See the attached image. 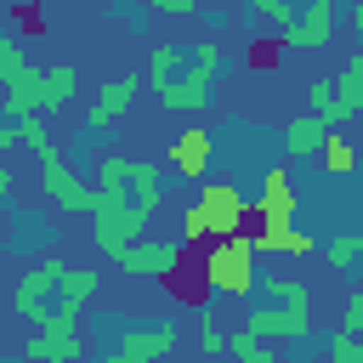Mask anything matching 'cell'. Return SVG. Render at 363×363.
<instances>
[{
    "instance_id": "9c48e42d",
    "label": "cell",
    "mask_w": 363,
    "mask_h": 363,
    "mask_svg": "<svg viewBox=\"0 0 363 363\" xmlns=\"http://www.w3.org/2000/svg\"><path fill=\"white\" fill-rule=\"evenodd\" d=\"M210 159H216V136H210L204 125H187V130L164 147V164L182 170L187 182H204V176H210Z\"/></svg>"
},
{
    "instance_id": "5bb4252c",
    "label": "cell",
    "mask_w": 363,
    "mask_h": 363,
    "mask_svg": "<svg viewBox=\"0 0 363 363\" xmlns=\"http://www.w3.org/2000/svg\"><path fill=\"white\" fill-rule=\"evenodd\" d=\"M96 284H102V272H68L62 278V295H57V312H51L45 329H79V306L96 295Z\"/></svg>"
},
{
    "instance_id": "cb8c5ba5",
    "label": "cell",
    "mask_w": 363,
    "mask_h": 363,
    "mask_svg": "<svg viewBox=\"0 0 363 363\" xmlns=\"http://www.w3.org/2000/svg\"><path fill=\"white\" fill-rule=\"evenodd\" d=\"M250 11H255V17H261V23L272 28V34H278V40H284V34L295 28V11H289L284 0H250Z\"/></svg>"
},
{
    "instance_id": "ba28073f",
    "label": "cell",
    "mask_w": 363,
    "mask_h": 363,
    "mask_svg": "<svg viewBox=\"0 0 363 363\" xmlns=\"http://www.w3.org/2000/svg\"><path fill=\"white\" fill-rule=\"evenodd\" d=\"M335 23H340V0H306V11L295 17V28H289L278 45H289V51H318V45L335 40Z\"/></svg>"
},
{
    "instance_id": "f546056e",
    "label": "cell",
    "mask_w": 363,
    "mask_h": 363,
    "mask_svg": "<svg viewBox=\"0 0 363 363\" xmlns=\"http://www.w3.org/2000/svg\"><path fill=\"white\" fill-rule=\"evenodd\" d=\"M340 329H352V335L363 329V289H352V295H346V312H340Z\"/></svg>"
},
{
    "instance_id": "603a6c76",
    "label": "cell",
    "mask_w": 363,
    "mask_h": 363,
    "mask_svg": "<svg viewBox=\"0 0 363 363\" xmlns=\"http://www.w3.org/2000/svg\"><path fill=\"white\" fill-rule=\"evenodd\" d=\"M227 352H233L238 363H272V352H267V340H261V335H250V329H233V340H227Z\"/></svg>"
},
{
    "instance_id": "7a4b0ae2",
    "label": "cell",
    "mask_w": 363,
    "mask_h": 363,
    "mask_svg": "<svg viewBox=\"0 0 363 363\" xmlns=\"http://www.w3.org/2000/svg\"><path fill=\"white\" fill-rule=\"evenodd\" d=\"M255 238L250 233H233V238H216L210 250H204V284L216 289V295H255L261 289V272H255Z\"/></svg>"
},
{
    "instance_id": "3957f363",
    "label": "cell",
    "mask_w": 363,
    "mask_h": 363,
    "mask_svg": "<svg viewBox=\"0 0 363 363\" xmlns=\"http://www.w3.org/2000/svg\"><path fill=\"white\" fill-rule=\"evenodd\" d=\"M0 79H6V102L0 113L17 125V119H40V102H45V68H28L23 45L17 40H0Z\"/></svg>"
},
{
    "instance_id": "ac0fdd59",
    "label": "cell",
    "mask_w": 363,
    "mask_h": 363,
    "mask_svg": "<svg viewBox=\"0 0 363 363\" xmlns=\"http://www.w3.org/2000/svg\"><path fill=\"white\" fill-rule=\"evenodd\" d=\"M74 96H79V68H74V62L45 68V102H40V119H51L57 108H68Z\"/></svg>"
},
{
    "instance_id": "44dd1931",
    "label": "cell",
    "mask_w": 363,
    "mask_h": 363,
    "mask_svg": "<svg viewBox=\"0 0 363 363\" xmlns=\"http://www.w3.org/2000/svg\"><path fill=\"white\" fill-rule=\"evenodd\" d=\"M306 102H312V113L329 125V130H340L346 125V113H340V91H335V79H312L306 85Z\"/></svg>"
},
{
    "instance_id": "5b68a950",
    "label": "cell",
    "mask_w": 363,
    "mask_h": 363,
    "mask_svg": "<svg viewBox=\"0 0 363 363\" xmlns=\"http://www.w3.org/2000/svg\"><path fill=\"white\" fill-rule=\"evenodd\" d=\"M216 68H221V45H216V40H199V45H193V68H187V74H182V85H170L159 102H164L170 113H199V108L210 102Z\"/></svg>"
},
{
    "instance_id": "8fae6325",
    "label": "cell",
    "mask_w": 363,
    "mask_h": 363,
    "mask_svg": "<svg viewBox=\"0 0 363 363\" xmlns=\"http://www.w3.org/2000/svg\"><path fill=\"white\" fill-rule=\"evenodd\" d=\"M136 102V74H119V79H108L96 96H91V113H85V130H108L125 108Z\"/></svg>"
},
{
    "instance_id": "4dcf8cb0",
    "label": "cell",
    "mask_w": 363,
    "mask_h": 363,
    "mask_svg": "<svg viewBox=\"0 0 363 363\" xmlns=\"http://www.w3.org/2000/svg\"><path fill=\"white\" fill-rule=\"evenodd\" d=\"M159 11H170V17H187V11H199V0H153Z\"/></svg>"
},
{
    "instance_id": "83f0119b",
    "label": "cell",
    "mask_w": 363,
    "mask_h": 363,
    "mask_svg": "<svg viewBox=\"0 0 363 363\" xmlns=\"http://www.w3.org/2000/svg\"><path fill=\"white\" fill-rule=\"evenodd\" d=\"M357 255H363V233H346V238H335V244H329V267H335V272H346Z\"/></svg>"
},
{
    "instance_id": "9a60e30c",
    "label": "cell",
    "mask_w": 363,
    "mask_h": 363,
    "mask_svg": "<svg viewBox=\"0 0 363 363\" xmlns=\"http://www.w3.org/2000/svg\"><path fill=\"white\" fill-rule=\"evenodd\" d=\"M250 227H255L250 238H255L261 255H312V250H318L312 233H301V227H272V221H261V216H255Z\"/></svg>"
},
{
    "instance_id": "4316f807",
    "label": "cell",
    "mask_w": 363,
    "mask_h": 363,
    "mask_svg": "<svg viewBox=\"0 0 363 363\" xmlns=\"http://www.w3.org/2000/svg\"><path fill=\"white\" fill-rule=\"evenodd\" d=\"M227 340H233V335H221V323L204 312V318H199V357H221V352H227Z\"/></svg>"
},
{
    "instance_id": "8992f818",
    "label": "cell",
    "mask_w": 363,
    "mask_h": 363,
    "mask_svg": "<svg viewBox=\"0 0 363 363\" xmlns=\"http://www.w3.org/2000/svg\"><path fill=\"white\" fill-rule=\"evenodd\" d=\"M199 204H204V216H210V227H216V238H233V233H244L255 216H250V204H244V193L233 187V182H204L199 187Z\"/></svg>"
},
{
    "instance_id": "d6a6232c",
    "label": "cell",
    "mask_w": 363,
    "mask_h": 363,
    "mask_svg": "<svg viewBox=\"0 0 363 363\" xmlns=\"http://www.w3.org/2000/svg\"><path fill=\"white\" fill-rule=\"evenodd\" d=\"M102 363H130V357H125V352H113V357H102Z\"/></svg>"
},
{
    "instance_id": "484cf974",
    "label": "cell",
    "mask_w": 363,
    "mask_h": 363,
    "mask_svg": "<svg viewBox=\"0 0 363 363\" xmlns=\"http://www.w3.org/2000/svg\"><path fill=\"white\" fill-rule=\"evenodd\" d=\"M267 301H272V306H312V289L295 284V278H272V284H267Z\"/></svg>"
},
{
    "instance_id": "7402d4cb",
    "label": "cell",
    "mask_w": 363,
    "mask_h": 363,
    "mask_svg": "<svg viewBox=\"0 0 363 363\" xmlns=\"http://www.w3.org/2000/svg\"><path fill=\"white\" fill-rule=\"evenodd\" d=\"M352 164H357V147H352L340 130H329V142H323V170H329V176H352Z\"/></svg>"
},
{
    "instance_id": "d4e9b609",
    "label": "cell",
    "mask_w": 363,
    "mask_h": 363,
    "mask_svg": "<svg viewBox=\"0 0 363 363\" xmlns=\"http://www.w3.org/2000/svg\"><path fill=\"white\" fill-rule=\"evenodd\" d=\"M216 244V227H210V216H204V204H187L182 210V244Z\"/></svg>"
},
{
    "instance_id": "1f68e13d",
    "label": "cell",
    "mask_w": 363,
    "mask_h": 363,
    "mask_svg": "<svg viewBox=\"0 0 363 363\" xmlns=\"http://www.w3.org/2000/svg\"><path fill=\"white\" fill-rule=\"evenodd\" d=\"M352 28H357V34H363V0H357V6H352Z\"/></svg>"
},
{
    "instance_id": "30bf717a",
    "label": "cell",
    "mask_w": 363,
    "mask_h": 363,
    "mask_svg": "<svg viewBox=\"0 0 363 363\" xmlns=\"http://www.w3.org/2000/svg\"><path fill=\"white\" fill-rule=\"evenodd\" d=\"M182 255H187V244H176V238H136V244L119 255V267H125V272L164 278V272H176V267H182Z\"/></svg>"
},
{
    "instance_id": "ffe728a7",
    "label": "cell",
    "mask_w": 363,
    "mask_h": 363,
    "mask_svg": "<svg viewBox=\"0 0 363 363\" xmlns=\"http://www.w3.org/2000/svg\"><path fill=\"white\" fill-rule=\"evenodd\" d=\"M335 91H340V113H346V119H357V113H363V51H357V57H346V68H340Z\"/></svg>"
},
{
    "instance_id": "7c38bea8",
    "label": "cell",
    "mask_w": 363,
    "mask_h": 363,
    "mask_svg": "<svg viewBox=\"0 0 363 363\" xmlns=\"http://www.w3.org/2000/svg\"><path fill=\"white\" fill-rule=\"evenodd\" d=\"M23 357L28 363H74V357H85V335L79 329H34Z\"/></svg>"
},
{
    "instance_id": "277c9868",
    "label": "cell",
    "mask_w": 363,
    "mask_h": 363,
    "mask_svg": "<svg viewBox=\"0 0 363 363\" xmlns=\"http://www.w3.org/2000/svg\"><path fill=\"white\" fill-rule=\"evenodd\" d=\"M62 278H68V267H62L57 255L34 261V267L17 278V289H11V306H17V318H23V323H34V329H45V323H51V312H57Z\"/></svg>"
},
{
    "instance_id": "4fadbf2b",
    "label": "cell",
    "mask_w": 363,
    "mask_h": 363,
    "mask_svg": "<svg viewBox=\"0 0 363 363\" xmlns=\"http://www.w3.org/2000/svg\"><path fill=\"white\" fill-rule=\"evenodd\" d=\"M261 221H272V227H289L295 221V182H289L284 164H272L261 176Z\"/></svg>"
},
{
    "instance_id": "e575fe53",
    "label": "cell",
    "mask_w": 363,
    "mask_h": 363,
    "mask_svg": "<svg viewBox=\"0 0 363 363\" xmlns=\"http://www.w3.org/2000/svg\"><path fill=\"white\" fill-rule=\"evenodd\" d=\"M23 363H28V357H23Z\"/></svg>"
},
{
    "instance_id": "836d02e7",
    "label": "cell",
    "mask_w": 363,
    "mask_h": 363,
    "mask_svg": "<svg viewBox=\"0 0 363 363\" xmlns=\"http://www.w3.org/2000/svg\"><path fill=\"white\" fill-rule=\"evenodd\" d=\"M164 363H170V357H164Z\"/></svg>"
},
{
    "instance_id": "52a82bcc",
    "label": "cell",
    "mask_w": 363,
    "mask_h": 363,
    "mask_svg": "<svg viewBox=\"0 0 363 363\" xmlns=\"http://www.w3.org/2000/svg\"><path fill=\"white\" fill-rule=\"evenodd\" d=\"M244 329L261 335V340H306L312 335V306H272V301H261V306H250Z\"/></svg>"
},
{
    "instance_id": "6da1fadb",
    "label": "cell",
    "mask_w": 363,
    "mask_h": 363,
    "mask_svg": "<svg viewBox=\"0 0 363 363\" xmlns=\"http://www.w3.org/2000/svg\"><path fill=\"white\" fill-rule=\"evenodd\" d=\"M164 170L153 164V159H130V153H108L102 164H96V250L108 255V261H119L136 238H142V227L153 221V210H159V182Z\"/></svg>"
},
{
    "instance_id": "f1b7e54d",
    "label": "cell",
    "mask_w": 363,
    "mask_h": 363,
    "mask_svg": "<svg viewBox=\"0 0 363 363\" xmlns=\"http://www.w3.org/2000/svg\"><path fill=\"white\" fill-rule=\"evenodd\" d=\"M329 363H363V352H357V335H352V329H340V335L329 340Z\"/></svg>"
},
{
    "instance_id": "2e32d148",
    "label": "cell",
    "mask_w": 363,
    "mask_h": 363,
    "mask_svg": "<svg viewBox=\"0 0 363 363\" xmlns=\"http://www.w3.org/2000/svg\"><path fill=\"white\" fill-rule=\"evenodd\" d=\"M119 352H125L130 363H164V357L176 352V329H170V323H159V329H130Z\"/></svg>"
},
{
    "instance_id": "d6986e66",
    "label": "cell",
    "mask_w": 363,
    "mask_h": 363,
    "mask_svg": "<svg viewBox=\"0 0 363 363\" xmlns=\"http://www.w3.org/2000/svg\"><path fill=\"white\" fill-rule=\"evenodd\" d=\"M187 68H193V57L182 62V51H176V45H153V62H147V85L164 96L170 85H182V74H187Z\"/></svg>"
},
{
    "instance_id": "e0dca14e",
    "label": "cell",
    "mask_w": 363,
    "mask_h": 363,
    "mask_svg": "<svg viewBox=\"0 0 363 363\" xmlns=\"http://www.w3.org/2000/svg\"><path fill=\"white\" fill-rule=\"evenodd\" d=\"M323 142H329V125H323L318 113H295V119L284 125V153H289V159L323 153Z\"/></svg>"
}]
</instances>
